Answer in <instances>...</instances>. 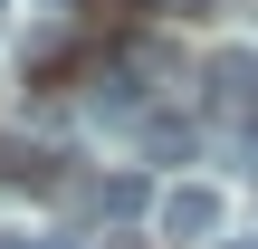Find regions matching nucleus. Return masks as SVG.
<instances>
[{
    "instance_id": "1",
    "label": "nucleus",
    "mask_w": 258,
    "mask_h": 249,
    "mask_svg": "<svg viewBox=\"0 0 258 249\" xmlns=\"http://www.w3.org/2000/svg\"><path fill=\"white\" fill-rule=\"evenodd\" d=\"M153 230L172 249H220L230 240V192L220 182H172V192H153Z\"/></svg>"
},
{
    "instance_id": "4",
    "label": "nucleus",
    "mask_w": 258,
    "mask_h": 249,
    "mask_svg": "<svg viewBox=\"0 0 258 249\" xmlns=\"http://www.w3.org/2000/svg\"><path fill=\"white\" fill-rule=\"evenodd\" d=\"M134 144H144L153 163H191V154H201V115H182V106L163 96V106H153V115L134 125Z\"/></svg>"
},
{
    "instance_id": "6",
    "label": "nucleus",
    "mask_w": 258,
    "mask_h": 249,
    "mask_svg": "<svg viewBox=\"0 0 258 249\" xmlns=\"http://www.w3.org/2000/svg\"><path fill=\"white\" fill-rule=\"evenodd\" d=\"M220 249H258V240H220Z\"/></svg>"
},
{
    "instance_id": "5",
    "label": "nucleus",
    "mask_w": 258,
    "mask_h": 249,
    "mask_svg": "<svg viewBox=\"0 0 258 249\" xmlns=\"http://www.w3.org/2000/svg\"><path fill=\"white\" fill-rule=\"evenodd\" d=\"M0 182L10 192H67V163L48 144H29V134H0Z\"/></svg>"
},
{
    "instance_id": "7",
    "label": "nucleus",
    "mask_w": 258,
    "mask_h": 249,
    "mask_svg": "<svg viewBox=\"0 0 258 249\" xmlns=\"http://www.w3.org/2000/svg\"><path fill=\"white\" fill-rule=\"evenodd\" d=\"M0 19H10V0H0Z\"/></svg>"
},
{
    "instance_id": "3",
    "label": "nucleus",
    "mask_w": 258,
    "mask_h": 249,
    "mask_svg": "<svg viewBox=\"0 0 258 249\" xmlns=\"http://www.w3.org/2000/svg\"><path fill=\"white\" fill-rule=\"evenodd\" d=\"M67 211H86V221H134V211H153V182L124 163V173H67Z\"/></svg>"
},
{
    "instance_id": "2",
    "label": "nucleus",
    "mask_w": 258,
    "mask_h": 249,
    "mask_svg": "<svg viewBox=\"0 0 258 249\" xmlns=\"http://www.w3.org/2000/svg\"><path fill=\"white\" fill-rule=\"evenodd\" d=\"M201 106L258 125V48H211V58H201Z\"/></svg>"
}]
</instances>
